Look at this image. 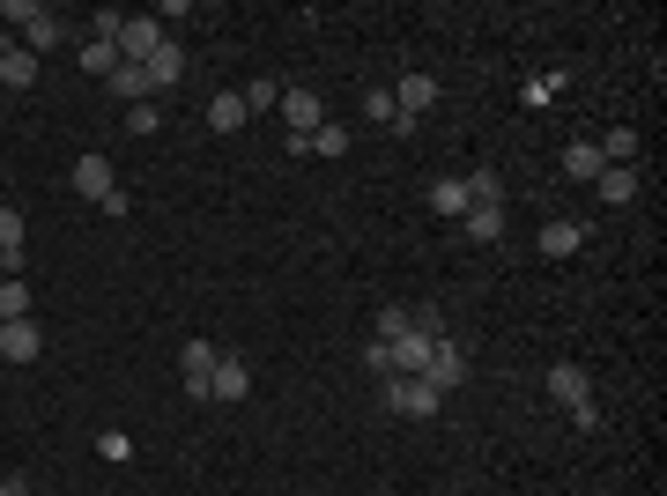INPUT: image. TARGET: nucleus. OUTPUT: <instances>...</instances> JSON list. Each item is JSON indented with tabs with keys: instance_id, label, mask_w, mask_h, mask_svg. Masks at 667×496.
I'll return each instance as SVG.
<instances>
[{
	"instance_id": "15",
	"label": "nucleus",
	"mask_w": 667,
	"mask_h": 496,
	"mask_svg": "<svg viewBox=\"0 0 667 496\" xmlns=\"http://www.w3.org/2000/svg\"><path fill=\"white\" fill-rule=\"evenodd\" d=\"M593 193L608 200V208H630V200H638V171H623V163H608V171L593 178Z\"/></svg>"
},
{
	"instance_id": "21",
	"label": "nucleus",
	"mask_w": 667,
	"mask_h": 496,
	"mask_svg": "<svg viewBox=\"0 0 667 496\" xmlns=\"http://www.w3.org/2000/svg\"><path fill=\"white\" fill-rule=\"evenodd\" d=\"M0 82H8V89H30V82H38V60H30L23 45H0Z\"/></svg>"
},
{
	"instance_id": "20",
	"label": "nucleus",
	"mask_w": 667,
	"mask_h": 496,
	"mask_svg": "<svg viewBox=\"0 0 667 496\" xmlns=\"http://www.w3.org/2000/svg\"><path fill=\"white\" fill-rule=\"evenodd\" d=\"M23 52H30V60H45V52H60V23H52L45 8H38V15L23 23Z\"/></svg>"
},
{
	"instance_id": "17",
	"label": "nucleus",
	"mask_w": 667,
	"mask_h": 496,
	"mask_svg": "<svg viewBox=\"0 0 667 496\" xmlns=\"http://www.w3.org/2000/svg\"><path fill=\"white\" fill-rule=\"evenodd\" d=\"M534 245H542V260H571V252L586 245V230H579V223H542Z\"/></svg>"
},
{
	"instance_id": "2",
	"label": "nucleus",
	"mask_w": 667,
	"mask_h": 496,
	"mask_svg": "<svg viewBox=\"0 0 667 496\" xmlns=\"http://www.w3.org/2000/svg\"><path fill=\"white\" fill-rule=\"evenodd\" d=\"M378 400H386L394 415H416V422H430L445 408V393H438V386H423V378H386V386H378Z\"/></svg>"
},
{
	"instance_id": "32",
	"label": "nucleus",
	"mask_w": 667,
	"mask_h": 496,
	"mask_svg": "<svg viewBox=\"0 0 667 496\" xmlns=\"http://www.w3.org/2000/svg\"><path fill=\"white\" fill-rule=\"evenodd\" d=\"M364 371H371V378H394V356H386V341L364 348Z\"/></svg>"
},
{
	"instance_id": "7",
	"label": "nucleus",
	"mask_w": 667,
	"mask_h": 496,
	"mask_svg": "<svg viewBox=\"0 0 667 496\" xmlns=\"http://www.w3.org/2000/svg\"><path fill=\"white\" fill-rule=\"evenodd\" d=\"M216 356H222V348H208V341H186V348H178V371H186V393H194V400H216V393H208Z\"/></svg>"
},
{
	"instance_id": "29",
	"label": "nucleus",
	"mask_w": 667,
	"mask_h": 496,
	"mask_svg": "<svg viewBox=\"0 0 667 496\" xmlns=\"http://www.w3.org/2000/svg\"><path fill=\"white\" fill-rule=\"evenodd\" d=\"M274 104H282V82H252V89H246V112H274Z\"/></svg>"
},
{
	"instance_id": "4",
	"label": "nucleus",
	"mask_w": 667,
	"mask_h": 496,
	"mask_svg": "<svg viewBox=\"0 0 667 496\" xmlns=\"http://www.w3.org/2000/svg\"><path fill=\"white\" fill-rule=\"evenodd\" d=\"M423 386H438V393H452V386H468V348L452 341V334H438V356H430V371H423Z\"/></svg>"
},
{
	"instance_id": "1",
	"label": "nucleus",
	"mask_w": 667,
	"mask_h": 496,
	"mask_svg": "<svg viewBox=\"0 0 667 496\" xmlns=\"http://www.w3.org/2000/svg\"><path fill=\"white\" fill-rule=\"evenodd\" d=\"M282 119H290V156H304V141L326 126V104L312 97V89H282V104H274Z\"/></svg>"
},
{
	"instance_id": "28",
	"label": "nucleus",
	"mask_w": 667,
	"mask_h": 496,
	"mask_svg": "<svg viewBox=\"0 0 667 496\" xmlns=\"http://www.w3.org/2000/svg\"><path fill=\"white\" fill-rule=\"evenodd\" d=\"M408 326H416V312H400V304H386V312H378V334H371V341H400Z\"/></svg>"
},
{
	"instance_id": "31",
	"label": "nucleus",
	"mask_w": 667,
	"mask_h": 496,
	"mask_svg": "<svg viewBox=\"0 0 667 496\" xmlns=\"http://www.w3.org/2000/svg\"><path fill=\"white\" fill-rule=\"evenodd\" d=\"M90 38H104V45H112V38H119V8H97V15H90Z\"/></svg>"
},
{
	"instance_id": "19",
	"label": "nucleus",
	"mask_w": 667,
	"mask_h": 496,
	"mask_svg": "<svg viewBox=\"0 0 667 496\" xmlns=\"http://www.w3.org/2000/svg\"><path fill=\"white\" fill-rule=\"evenodd\" d=\"M364 119H371V126H394V134H416V126L400 119V104H394V89H364Z\"/></svg>"
},
{
	"instance_id": "23",
	"label": "nucleus",
	"mask_w": 667,
	"mask_h": 496,
	"mask_svg": "<svg viewBox=\"0 0 667 496\" xmlns=\"http://www.w3.org/2000/svg\"><path fill=\"white\" fill-rule=\"evenodd\" d=\"M0 260H23V208L0 200Z\"/></svg>"
},
{
	"instance_id": "27",
	"label": "nucleus",
	"mask_w": 667,
	"mask_h": 496,
	"mask_svg": "<svg viewBox=\"0 0 667 496\" xmlns=\"http://www.w3.org/2000/svg\"><path fill=\"white\" fill-rule=\"evenodd\" d=\"M82 67H90V75H112V67H119V45H104V38H82Z\"/></svg>"
},
{
	"instance_id": "12",
	"label": "nucleus",
	"mask_w": 667,
	"mask_h": 496,
	"mask_svg": "<svg viewBox=\"0 0 667 496\" xmlns=\"http://www.w3.org/2000/svg\"><path fill=\"white\" fill-rule=\"evenodd\" d=\"M504 223H512V215H504V200H482V208H468V215H460V230H468L475 245H497V238H504Z\"/></svg>"
},
{
	"instance_id": "13",
	"label": "nucleus",
	"mask_w": 667,
	"mask_h": 496,
	"mask_svg": "<svg viewBox=\"0 0 667 496\" xmlns=\"http://www.w3.org/2000/svg\"><path fill=\"white\" fill-rule=\"evenodd\" d=\"M208 393H216V400H246V393H252V371L238 363V356H216V371H208Z\"/></svg>"
},
{
	"instance_id": "10",
	"label": "nucleus",
	"mask_w": 667,
	"mask_h": 496,
	"mask_svg": "<svg viewBox=\"0 0 667 496\" xmlns=\"http://www.w3.org/2000/svg\"><path fill=\"white\" fill-rule=\"evenodd\" d=\"M556 163H564V178H579V186H593V178L608 171L601 141H564V156H556Z\"/></svg>"
},
{
	"instance_id": "24",
	"label": "nucleus",
	"mask_w": 667,
	"mask_h": 496,
	"mask_svg": "<svg viewBox=\"0 0 667 496\" xmlns=\"http://www.w3.org/2000/svg\"><path fill=\"white\" fill-rule=\"evenodd\" d=\"M460 186H468V200H475V208H482V200H504V178H497L490 163H475V171L460 178Z\"/></svg>"
},
{
	"instance_id": "30",
	"label": "nucleus",
	"mask_w": 667,
	"mask_h": 496,
	"mask_svg": "<svg viewBox=\"0 0 667 496\" xmlns=\"http://www.w3.org/2000/svg\"><path fill=\"white\" fill-rule=\"evenodd\" d=\"M126 126H134V134H156L164 112H156V104H126Z\"/></svg>"
},
{
	"instance_id": "25",
	"label": "nucleus",
	"mask_w": 667,
	"mask_h": 496,
	"mask_svg": "<svg viewBox=\"0 0 667 496\" xmlns=\"http://www.w3.org/2000/svg\"><path fill=\"white\" fill-rule=\"evenodd\" d=\"M638 134H630V126H616V134H608V141H601V156H608V163H623V171H630V163H638Z\"/></svg>"
},
{
	"instance_id": "8",
	"label": "nucleus",
	"mask_w": 667,
	"mask_h": 496,
	"mask_svg": "<svg viewBox=\"0 0 667 496\" xmlns=\"http://www.w3.org/2000/svg\"><path fill=\"white\" fill-rule=\"evenodd\" d=\"M394 104H400V119L416 126L423 112L438 104V82H430V75H400V82H394Z\"/></svg>"
},
{
	"instance_id": "6",
	"label": "nucleus",
	"mask_w": 667,
	"mask_h": 496,
	"mask_svg": "<svg viewBox=\"0 0 667 496\" xmlns=\"http://www.w3.org/2000/svg\"><path fill=\"white\" fill-rule=\"evenodd\" d=\"M74 193H82V200H97V208H104V200L119 193V171H112L104 156H82V163H74Z\"/></svg>"
},
{
	"instance_id": "18",
	"label": "nucleus",
	"mask_w": 667,
	"mask_h": 496,
	"mask_svg": "<svg viewBox=\"0 0 667 496\" xmlns=\"http://www.w3.org/2000/svg\"><path fill=\"white\" fill-rule=\"evenodd\" d=\"M246 119H252V112H246V97H238V89H222V97H208V126H216V134H238Z\"/></svg>"
},
{
	"instance_id": "11",
	"label": "nucleus",
	"mask_w": 667,
	"mask_h": 496,
	"mask_svg": "<svg viewBox=\"0 0 667 496\" xmlns=\"http://www.w3.org/2000/svg\"><path fill=\"white\" fill-rule=\"evenodd\" d=\"M142 75H148V89H178V75H186V52H178L171 38H164V45H156V52L142 60Z\"/></svg>"
},
{
	"instance_id": "5",
	"label": "nucleus",
	"mask_w": 667,
	"mask_h": 496,
	"mask_svg": "<svg viewBox=\"0 0 667 496\" xmlns=\"http://www.w3.org/2000/svg\"><path fill=\"white\" fill-rule=\"evenodd\" d=\"M0 356H8V363H38V356H45L38 319H8V326H0Z\"/></svg>"
},
{
	"instance_id": "22",
	"label": "nucleus",
	"mask_w": 667,
	"mask_h": 496,
	"mask_svg": "<svg viewBox=\"0 0 667 496\" xmlns=\"http://www.w3.org/2000/svg\"><path fill=\"white\" fill-rule=\"evenodd\" d=\"M8 319H30V282L23 274H0V326Z\"/></svg>"
},
{
	"instance_id": "3",
	"label": "nucleus",
	"mask_w": 667,
	"mask_h": 496,
	"mask_svg": "<svg viewBox=\"0 0 667 496\" xmlns=\"http://www.w3.org/2000/svg\"><path fill=\"white\" fill-rule=\"evenodd\" d=\"M112 45H119V60H134V67H142L148 52L164 45V23H156V15H119V38H112Z\"/></svg>"
},
{
	"instance_id": "14",
	"label": "nucleus",
	"mask_w": 667,
	"mask_h": 496,
	"mask_svg": "<svg viewBox=\"0 0 667 496\" xmlns=\"http://www.w3.org/2000/svg\"><path fill=\"white\" fill-rule=\"evenodd\" d=\"M104 82H112V97H119V104H156V89H148V75L134 67V60H119Z\"/></svg>"
},
{
	"instance_id": "33",
	"label": "nucleus",
	"mask_w": 667,
	"mask_h": 496,
	"mask_svg": "<svg viewBox=\"0 0 667 496\" xmlns=\"http://www.w3.org/2000/svg\"><path fill=\"white\" fill-rule=\"evenodd\" d=\"M0 496H30V482H23V474H8V482H0Z\"/></svg>"
},
{
	"instance_id": "16",
	"label": "nucleus",
	"mask_w": 667,
	"mask_h": 496,
	"mask_svg": "<svg viewBox=\"0 0 667 496\" xmlns=\"http://www.w3.org/2000/svg\"><path fill=\"white\" fill-rule=\"evenodd\" d=\"M468 208H475V200H468V186H460V178H438V186H430V215H445V223H460Z\"/></svg>"
},
{
	"instance_id": "9",
	"label": "nucleus",
	"mask_w": 667,
	"mask_h": 496,
	"mask_svg": "<svg viewBox=\"0 0 667 496\" xmlns=\"http://www.w3.org/2000/svg\"><path fill=\"white\" fill-rule=\"evenodd\" d=\"M549 400H556V408H586V400H593V378L579 371V363H556V371H549Z\"/></svg>"
},
{
	"instance_id": "26",
	"label": "nucleus",
	"mask_w": 667,
	"mask_h": 496,
	"mask_svg": "<svg viewBox=\"0 0 667 496\" xmlns=\"http://www.w3.org/2000/svg\"><path fill=\"white\" fill-rule=\"evenodd\" d=\"M304 156H348V126H334V119H326L320 134L304 141Z\"/></svg>"
}]
</instances>
